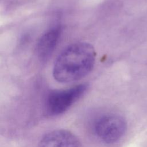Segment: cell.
I'll use <instances>...</instances> for the list:
<instances>
[{"instance_id":"2","label":"cell","mask_w":147,"mask_h":147,"mask_svg":"<svg viewBox=\"0 0 147 147\" xmlns=\"http://www.w3.org/2000/svg\"><path fill=\"white\" fill-rule=\"evenodd\" d=\"M87 84H80L63 90L51 92L46 101V110L50 115H57L65 112L86 91Z\"/></svg>"},{"instance_id":"5","label":"cell","mask_w":147,"mask_h":147,"mask_svg":"<svg viewBox=\"0 0 147 147\" xmlns=\"http://www.w3.org/2000/svg\"><path fill=\"white\" fill-rule=\"evenodd\" d=\"M61 27L56 25L47 30L39 38L36 47L38 57L41 61H47L53 52L60 37Z\"/></svg>"},{"instance_id":"1","label":"cell","mask_w":147,"mask_h":147,"mask_svg":"<svg viewBox=\"0 0 147 147\" xmlns=\"http://www.w3.org/2000/svg\"><path fill=\"white\" fill-rule=\"evenodd\" d=\"M96 52L92 45L85 42L72 44L57 56L53 68V76L60 83H70L87 75L92 69Z\"/></svg>"},{"instance_id":"3","label":"cell","mask_w":147,"mask_h":147,"mask_svg":"<svg viewBox=\"0 0 147 147\" xmlns=\"http://www.w3.org/2000/svg\"><path fill=\"white\" fill-rule=\"evenodd\" d=\"M127 128L126 122L120 115L109 114L100 117L95 124L96 136L106 143H113L120 139Z\"/></svg>"},{"instance_id":"4","label":"cell","mask_w":147,"mask_h":147,"mask_svg":"<svg viewBox=\"0 0 147 147\" xmlns=\"http://www.w3.org/2000/svg\"><path fill=\"white\" fill-rule=\"evenodd\" d=\"M38 147H82L79 139L66 130H56L45 134Z\"/></svg>"}]
</instances>
